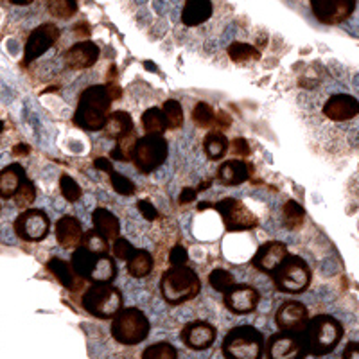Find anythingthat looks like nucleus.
Segmentation results:
<instances>
[{
	"mask_svg": "<svg viewBox=\"0 0 359 359\" xmlns=\"http://www.w3.org/2000/svg\"><path fill=\"white\" fill-rule=\"evenodd\" d=\"M111 95L107 85H92L79 95L72 123L83 131H102L111 114Z\"/></svg>",
	"mask_w": 359,
	"mask_h": 359,
	"instance_id": "1",
	"label": "nucleus"
},
{
	"mask_svg": "<svg viewBox=\"0 0 359 359\" xmlns=\"http://www.w3.org/2000/svg\"><path fill=\"white\" fill-rule=\"evenodd\" d=\"M201 291L200 275L187 264L171 266L160 278V293L169 306H182Z\"/></svg>",
	"mask_w": 359,
	"mask_h": 359,
	"instance_id": "2",
	"label": "nucleus"
},
{
	"mask_svg": "<svg viewBox=\"0 0 359 359\" xmlns=\"http://www.w3.org/2000/svg\"><path fill=\"white\" fill-rule=\"evenodd\" d=\"M343 325L339 320H336L331 314H316L307 323V329L304 332V341H306L307 355H327L331 354L339 341L343 339Z\"/></svg>",
	"mask_w": 359,
	"mask_h": 359,
	"instance_id": "3",
	"label": "nucleus"
},
{
	"mask_svg": "<svg viewBox=\"0 0 359 359\" xmlns=\"http://www.w3.org/2000/svg\"><path fill=\"white\" fill-rule=\"evenodd\" d=\"M266 339L252 325L233 327L221 343V352L226 359H259L264 355Z\"/></svg>",
	"mask_w": 359,
	"mask_h": 359,
	"instance_id": "4",
	"label": "nucleus"
},
{
	"mask_svg": "<svg viewBox=\"0 0 359 359\" xmlns=\"http://www.w3.org/2000/svg\"><path fill=\"white\" fill-rule=\"evenodd\" d=\"M76 273L86 282H114L118 269L114 255L110 253H94L85 246H78L70 257Z\"/></svg>",
	"mask_w": 359,
	"mask_h": 359,
	"instance_id": "5",
	"label": "nucleus"
},
{
	"mask_svg": "<svg viewBox=\"0 0 359 359\" xmlns=\"http://www.w3.org/2000/svg\"><path fill=\"white\" fill-rule=\"evenodd\" d=\"M83 309L94 318L111 320L123 309V293L111 282H92L81 297Z\"/></svg>",
	"mask_w": 359,
	"mask_h": 359,
	"instance_id": "6",
	"label": "nucleus"
},
{
	"mask_svg": "<svg viewBox=\"0 0 359 359\" xmlns=\"http://www.w3.org/2000/svg\"><path fill=\"white\" fill-rule=\"evenodd\" d=\"M151 331V323L146 313L137 307H123L111 318L110 332L111 338L121 345H139L144 339H147Z\"/></svg>",
	"mask_w": 359,
	"mask_h": 359,
	"instance_id": "7",
	"label": "nucleus"
},
{
	"mask_svg": "<svg viewBox=\"0 0 359 359\" xmlns=\"http://www.w3.org/2000/svg\"><path fill=\"white\" fill-rule=\"evenodd\" d=\"M269 277L273 280L275 290L280 291V293L300 294L311 286L313 271H311L309 264H307L300 255L290 253V255L273 269V273L269 275Z\"/></svg>",
	"mask_w": 359,
	"mask_h": 359,
	"instance_id": "8",
	"label": "nucleus"
},
{
	"mask_svg": "<svg viewBox=\"0 0 359 359\" xmlns=\"http://www.w3.org/2000/svg\"><path fill=\"white\" fill-rule=\"evenodd\" d=\"M169 155V144L163 139V135L146 133L144 137H139L137 147H135L133 163L144 175L156 171L162 165Z\"/></svg>",
	"mask_w": 359,
	"mask_h": 359,
	"instance_id": "9",
	"label": "nucleus"
},
{
	"mask_svg": "<svg viewBox=\"0 0 359 359\" xmlns=\"http://www.w3.org/2000/svg\"><path fill=\"white\" fill-rule=\"evenodd\" d=\"M212 208L219 212L226 232H245L259 226V217L236 198H224L217 203H212Z\"/></svg>",
	"mask_w": 359,
	"mask_h": 359,
	"instance_id": "10",
	"label": "nucleus"
},
{
	"mask_svg": "<svg viewBox=\"0 0 359 359\" xmlns=\"http://www.w3.org/2000/svg\"><path fill=\"white\" fill-rule=\"evenodd\" d=\"M13 230L18 239L25 243H40L49 236L50 219L41 208H25L13 223Z\"/></svg>",
	"mask_w": 359,
	"mask_h": 359,
	"instance_id": "11",
	"label": "nucleus"
},
{
	"mask_svg": "<svg viewBox=\"0 0 359 359\" xmlns=\"http://www.w3.org/2000/svg\"><path fill=\"white\" fill-rule=\"evenodd\" d=\"M307 348L304 334L278 331L271 334L266 341L264 358L268 359H298L306 358Z\"/></svg>",
	"mask_w": 359,
	"mask_h": 359,
	"instance_id": "12",
	"label": "nucleus"
},
{
	"mask_svg": "<svg viewBox=\"0 0 359 359\" xmlns=\"http://www.w3.org/2000/svg\"><path fill=\"white\" fill-rule=\"evenodd\" d=\"M60 27L54 25L53 22H47V24H41L34 29L33 33L29 34L27 41H25L24 47V62L22 65H29V63H33L34 60L45 54L47 50L60 40Z\"/></svg>",
	"mask_w": 359,
	"mask_h": 359,
	"instance_id": "13",
	"label": "nucleus"
},
{
	"mask_svg": "<svg viewBox=\"0 0 359 359\" xmlns=\"http://www.w3.org/2000/svg\"><path fill=\"white\" fill-rule=\"evenodd\" d=\"M311 316L307 307L298 300H286L278 306L277 313H275V325L278 331L297 332V334H304L307 329Z\"/></svg>",
	"mask_w": 359,
	"mask_h": 359,
	"instance_id": "14",
	"label": "nucleus"
},
{
	"mask_svg": "<svg viewBox=\"0 0 359 359\" xmlns=\"http://www.w3.org/2000/svg\"><path fill=\"white\" fill-rule=\"evenodd\" d=\"M261 302V293L250 284H233L223 293L224 307L232 314H250L257 311Z\"/></svg>",
	"mask_w": 359,
	"mask_h": 359,
	"instance_id": "15",
	"label": "nucleus"
},
{
	"mask_svg": "<svg viewBox=\"0 0 359 359\" xmlns=\"http://www.w3.org/2000/svg\"><path fill=\"white\" fill-rule=\"evenodd\" d=\"M355 2L358 0H311V9L322 24L338 25L354 13Z\"/></svg>",
	"mask_w": 359,
	"mask_h": 359,
	"instance_id": "16",
	"label": "nucleus"
},
{
	"mask_svg": "<svg viewBox=\"0 0 359 359\" xmlns=\"http://www.w3.org/2000/svg\"><path fill=\"white\" fill-rule=\"evenodd\" d=\"M217 336V329L212 323L205 322V320H194V322L185 323L180 339L185 347L191 351H207L214 345Z\"/></svg>",
	"mask_w": 359,
	"mask_h": 359,
	"instance_id": "17",
	"label": "nucleus"
},
{
	"mask_svg": "<svg viewBox=\"0 0 359 359\" xmlns=\"http://www.w3.org/2000/svg\"><path fill=\"white\" fill-rule=\"evenodd\" d=\"M290 255V250L282 241H266L253 253L252 266L266 275L273 273V269Z\"/></svg>",
	"mask_w": 359,
	"mask_h": 359,
	"instance_id": "18",
	"label": "nucleus"
},
{
	"mask_svg": "<svg viewBox=\"0 0 359 359\" xmlns=\"http://www.w3.org/2000/svg\"><path fill=\"white\" fill-rule=\"evenodd\" d=\"M101 49L99 45L92 40H83L79 43H74L65 53V65L70 70H86L94 67L99 60Z\"/></svg>",
	"mask_w": 359,
	"mask_h": 359,
	"instance_id": "19",
	"label": "nucleus"
},
{
	"mask_svg": "<svg viewBox=\"0 0 359 359\" xmlns=\"http://www.w3.org/2000/svg\"><path fill=\"white\" fill-rule=\"evenodd\" d=\"M323 115L331 118L334 123H343V121H352L359 115V101L354 95L348 94H336L327 99L323 104Z\"/></svg>",
	"mask_w": 359,
	"mask_h": 359,
	"instance_id": "20",
	"label": "nucleus"
},
{
	"mask_svg": "<svg viewBox=\"0 0 359 359\" xmlns=\"http://www.w3.org/2000/svg\"><path fill=\"white\" fill-rule=\"evenodd\" d=\"M54 233H56L57 245L62 246L63 250H76L78 246H81L83 236H85L78 217L69 216V214L56 221Z\"/></svg>",
	"mask_w": 359,
	"mask_h": 359,
	"instance_id": "21",
	"label": "nucleus"
},
{
	"mask_svg": "<svg viewBox=\"0 0 359 359\" xmlns=\"http://www.w3.org/2000/svg\"><path fill=\"white\" fill-rule=\"evenodd\" d=\"M253 175L252 163L246 162L245 158H236V160H226L219 165L216 172V180L223 185H230V187H236V185H241L245 182H248L250 176Z\"/></svg>",
	"mask_w": 359,
	"mask_h": 359,
	"instance_id": "22",
	"label": "nucleus"
},
{
	"mask_svg": "<svg viewBox=\"0 0 359 359\" xmlns=\"http://www.w3.org/2000/svg\"><path fill=\"white\" fill-rule=\"evenodd\" d=\"M47 269H49L50 273L54 275L60 284H62L65 290L69 291H81L85 290V278L79 277L76 273V269H74L72 262L70 261H63L60 257H53L49 262H47Z\"/></svg>",
	"mask_w": 359,
	"mask_h": 359,
	"instance_id": "23",
	"label": "nucleus"
},
{
	"mask_svg": "<svg viewBox=\"0 0 359 359\" xmlns=\"http://www.w3.org/2000/svg\"><path fill=\"white\" fill-rule=\"evenodd\" d=\"M212 11L214 6L210 0H185L184 9H182V22L187 27H196L212 17Z\"/></svg>",
	"mask_w": 359,
	"mask_h": 359,
	"instance_id": "24",
	"label": "nucleus"
},
{
	"mask_svg": "<svg viewBox=\"0 0 359 359\" xmlns=\"http://www.w3.org/2000/svg\"><path fill=\"white\" fill-rule=\"evenodd\" d=\"M25 178H27L25 169L22 168L20 163L15 162L6 165L0 171V196H2V200H11L15 196V192L24 184Z\"/></svg>",
	"mask_w": 359,
	"mask_h": 359,
	"instance_id": "25",
	"label": "nucleus"
},
{
	"mask_svg": "<svg viewBox=\"0 0 359 359\" xmlns=\"http://www.w3.org/2000/svg\"><path fill=\"white\" fill-rule=\"evenodd\" d=\"M92 223H94V229H97L111 243L121 236V223H118L117 216L114 212H110L108 208H95L94 214H92Z\"/></svg>",
	"mask_w": 359,
	"mask_h": 359,
	"instance_id": "26",
	"label": "nucleus"
},
{
	"mask_svg": "<svg viewBox=\"0 0 359 359\" xmlns=\"http://www.w3.org/2000/svg\"><path fill=\"white\" fill-rule=\"evenodd\" d=\"M133 130L135 128H133V118H131V115L124 110H115L111 111L110 117H108L107 126L102 128V133H104L107 139L117 140Z\"/></svg>",
	"mask_w": 359,
	"mask_h": 359,
	"instance_id": "27",
	"label": "nucleus"
},
{
	"mask_svg": "<svg viewBox=\"0 0 359 359\" xmlns=\"http://www.w3.org/2000/svg\"><path fill=\"white\" fill-rule=\"evenodd\" d=\"M230 149L229 139L224 137L223 131L210 130L203 139V151L208 160H221Z\"/></svg>",
	"mask_w": 359,
	"mask_h": 359,
	"instance_id": "28",
	"label": "nucleus"
},
{
	"mask_svg": "<svg viewBox=\"0 0 359 359\" xmlns=\"http://www.w3.org/2000/svg\"><path fill=\"white\" fill-rule=\"evenodd\" d=\"M153 255L147 250L137 248V252L130 257V261H126V271L128 275H131L133 278H144L153 271Z\"/></svg>",
	"mask_w": 359,
	"mask_h": 359,
	"instance_id": "29",
	"label": "nucleus"
},
{
	"mask_svg": "<svg viewBox=\"0 0 359 359\" xmlns=\"http://www.w3.org/2000/svg\"><path fill=\"white\" fill-rule=\"evenodd\" d=\"M304 221H306V210L302 205L294 200H287L282 207V224L291 232H297L304 226Z\"/></svg>",
	"mask_w": 359,
	"mask_h": 359,
	"instance_id": "30",
	"label": "nucleus"
},
{
	"mask_svg": "<svg viewBox=\"0 0 359 359\" xmlns=\"http://www.w3.org/2000/svg\"><path fill=\"white\" fill-rule=\"evenodd\" d=\"M140 123H142V128L146 133L163 135L169 130L168 118H165V114H163L162 108H147L142 114V117H140Z\"/></svg>",
	"mask_w": 359,
	"mask_h": 359,
	"instance_id": "31",
	"label": "nucleus"
},
{
	"mask_svg": "<svg viewBox=\"0 0 359 359\" xmlns=\"http://www.w3.org/2000/svg\"><path fill=\"white\" fill-rule=\"evenodd\" d=\"M137 140H139V137H137L135 130L115 140V147L110 151V158L117 160V162H133Z\"/></svg>",
	"mask_w": 359,
	"mask_h": 359,
	"instance_id": "32",
	"label": "nucleus"
},
{
	"mask_svg": "<svg viewBox=\"0 0 359 359\" xmlns=\"http://www.w3.org/2000/svg\"><path fill=\"white\" fill-rule=\"evenodd\" d=\"M226 53L233 63H250L261 60V50L255 45L243 43V41H232L226 47Z\"/></svg>",
	"mask_w": 359,
	"mask_h": 359,
	"instance_id": "33",
	"label": "nucleus"
},
{
	"mask_svg": "<svg viewBox=\"0 0 359 359\" xmlns=\"http://www.w3.org/2000/svg\"><path fill=\"white\" fill-rule=\"evenodd\" d=\"M110 243H111L110 239L102 236L97 229H92L85 232L81 246H85L86 250H90V252H94V253H110L111 252Z\"/></svg>",
	"mask_w": 359,
	"mask_h": 359,
	"instance_id": "34",
	"label": "nucleus"
},
{
	"mask_svg": "<svg viewBox=\"0 0 359 359\" xmlns=\"http://www.w3.org/2000/svg\"><path fill=\"white\" fill-rule=\"evenodd\" d=\"M47 9L54 18L69 20L78 13V0H47Z\"/></svg>",
	"mask_w": 359,
	"mask_h": 359,
	"instance_id": "35",
	"label": "nucleus"
},
{
	"mask_svg": "<svg viewBox=\"0 0 359 359\" xmlns=\"http://www.w3.org/2000/svg\"><path fill=\"white\" fill-rule=\"evenodd\" d=\"M208 284H210V287H212L214 291H217V293H224V291H229L230 287L236 284V277L230 273L229 269L216 268L210 271V275H208Z\"/></svg>",
	"mask_w": 359,
	"mask_h": 359,
	"instance_id": "36",
	"label": "nucleus"
},
{
	"mask_svg": "<svg viewBox=\"0 0 359 359\" xmlns=\"http://www.w3.org/2000/svg\"><path fill=\"white\" fill-rule=\"evenodd\" d=\"M192 121L196 123V126L203 128V130H212L214 121H216V111L208 102L201 101L192 110Z\"/></svg>",
	"mask_w": 359,
	"mask_h": 359,
	"instance_id": "37",
	"label": "nucleus"
},
{
	"mask_svg": "<svg viewBox=\"0 0 359 359\" xmlns=\"http://www.w3.org/2000/svg\"><path fill=\"white\" fill-rule=\"evenodd\" d=\"M11 200L15 201V207L20 208V210H25V208L31 207V203H34V200H36V187H34L33 182L25 178L24 184L15 192V196Z\"/></svg>",
	"mask_w": 359,
	"mask_h": 359,
	"instance_id": "38",
	"label": "nucleus"
},
{
	"mask_svg": "<svg viewBox=\"0 0 359 359\" xmlns=\"http://www.w3.org/2000/svg\"><path fill=\"white\" fill-rule=\"evenodd\" d=\"M162 110L165 114V118H168L169 130H178V128L184 126V110H182V104L176 99H168L163 102Z\"/></svg>",
	"mask_w": 359,
	"mask_h": 359,
	"instance_id": "39",
	"label": "nucleus"
},
{
	"mask_svg": "<svg viewBox=\"0 0 359 359\" xmlns=\"http://www.w3.org/2000/svg\"><path fill=\"white\" fill-rule=\"evenodd\" d=\"M144 359H175L178 358V351L168 341L153 343L142 352Z\"/></svg>",
	"mask_w": 359,
	"mask_h": 359,
	"instance_id": "40",
	"label": "nucleus"
},
{
	"mask_svg": "<svg viewBox=\"0 0 359 359\" xmlns=\"http://www.w3.org/2000/svg\"><path fill=\"white\" fill-rule=\"evenodd\" d=\"M60 191H62V196L65 198L67 201H70V203L78 201L83 194V191H81V187H79L78 182H76V180L69 175L60 176Z\"/></svg>",
	"mask_w": 359,
	"mask_h": 359,
	"instance_id": "41",
	"label": "nucleus"
},
{
	"mask_svg": "<svg viewBox=\"0 0 359 359\" xmlns=\"http://www.w3.org/2000/svg\"><path fill=\"white\" fill-rule=\"evenodd\" d=\"M110 184L111 187H114V191L117 192V194H121V196H133L135 194V184L131 182L128 176L121 175V172L114 171L110 175Z\"/></svg>",
	"mask_w": 359,
	"mask_h": 359,
	"instance_id": "42",
	"label": "nucleus"
},
{
	"mask_svg": "<svg viewBox=\"0 0 359 359\" xmlns=\"http://www.w3.org/2000/svg\"><path fill=\"white\" fill-rule=\"evenodd\" d=\"M137 252L133 245L128 241L126 237L118 236L114 243H111V255H114L117 261H130V257Z\"/></svg>",
	"mask_w": 359,
	"mask_h": 359,
	"instance_id": "43",
	"label": "nucleus"
},
{
	"mask_svg": "<svg viewBox=\"0 0 359 359\" xmlns=\"http://www.w3.org/2000/svg\"><path fill=\"white\" fill-rule=\"evenodd\" d=\"M230 153H232L236 158H248L252 149H250V144L248 140L243 139V137H237L230 142Z\"/></svg>",
	"mask_w": 359,
	"mask_h": 359,
	"instance_id": "44",
	"label": "nucleus"
},
{
	"mask_svg": "<svg viewBox=\"0 0 359 359\" xmlns=\"http://www.w3.org/2000/svg\"><path fill=\"white\" fill-rule=\"evenodd\" d=\"M137 208H139V212L142 214L146 221H156L160 217V212L149 200H139L137 201Z\"/></svg>",
	"mask_w": 359,
	"mask_h": 359,
	"instance_id": "45",
	"label": "nucleus"
},
{
	"mask_svg": "<svg viewBox=\"0 0 359 359\" xmlns=\"http://www.w3.org/2000/svg\"><path fill=\"white\" fill-rule=\"evenodd\" d=\"M187 261H189L187 248H185V246H182V245L172 246V250L169 252V262H171V266L187 264Z\"/></svg>",
	"mask_w": 359,
	"mask_h": 359,
	"instance_id": "46",
	"label": "nucleus"
},
{
	"mask_svg": "<svg viewBox=\"0 0 359 359\" xmlns=\"http://www.w3.org/2000/svg\"><path fill=\"white\" fill-rule=\"evenodd\" d=\"M230 126H232V115H229L226 111H223V110H217L216 111V121H214L212 130L226 131Z\"/></svg>",
	"mask_w": 359,
	"mask_h": 359,
	"instance_id": "47",
	"label": "nucleus"
},
{
	"mask_svg": "<svg viewBox=\"0 0 359 359\" xmlns=\"http://www.w3.org/2000/svg\"><path fill=\"white\" fill-rule=\"evenodd\" d=\"M114 160L111 158H107V156H97V158L94 160V168L97 169V171H104L108 172V175H111L114 172Z\"/></svg>",
	"mask_w": 359,
	"mask_h": 359,
	"instance_id": "48",
	"label": "nucleus"
},
{
	"mask_svg": "<svg viewBox=\"0 0 359 359\" xmlns=\"http://www.w3.org/2000/svg\"><path fill=\"white\" fill-rule=\"evenodd\" d=\"M72 31H74V34H76V36L83 38V40H88L90 34H92V27H90L88 22H85V20L78 22V24L72 27Z\"/></svg>",
	"mask_w": 359,
	"mask_h": 359,
	"instance_id": "49",
	"label": "nucleus"
},
{
	"mask_svg": "<svg viewBox=\"0 0 359 359\" xmlns=\"http://www.w3.org/2000/svg\"><path fill=\"white\" fill-rule=\"evenodd\" d=\"M196 198H198V189L185 187L184 191H182V194H180V198H178V203H180V205H187V203H192V201L196 200Z\"/></svg>",
	"mask_w": 359,
	"mask_h": 359,
	"instance_id": "50",
	"label": "nucleus"
},
{
	"mask_svg": "<svg viewBox=\"0 0 359 359\" xmlns=\"http://www.w3.org/2000/svg\"><path fill=\"white\" fill-rule=\"evenodd\" d=\"M341 358H345V359H359V343H355V341L347 343V347H345V351H343Z\"/></svg>",
	"mask_w": 359,
	"mask_h": 359,
	"instance_id": "51",
	"label": "nucleus"
},
{
	"mask_svg": "<svg viewBox=\"0 0 359 359\" xmlns=\"http://www.w3.org/2000/svg\"><path fill=\"white\" fill-rule=\"evenodd\" d=\"M104 85H107L108 94L111 95V99H114V101L121 99V95H123V90H121V86L117 85V81H107Z\"/></svg>",
	"mask_w": 359,
	"mask_h": 359,
	"instance_id": "52",
	"label": "nucleus"
},
{
	"mask_svg": "<svg viewBox=\"0 0 359 359\" xmlns=\"http://www.w3.org/2000/svg\"><path fill=\"white\" fill-rule=\"evenodd\" d=\"M29 153H31V146H27V144H17L13 147V155L15 156H29Z\"/></svg>",
	"mask_w": 359,
	"mask_h": 359,
	"instance_id": "53",
	"label": "nucleus"
},
{
	"mask_svg": "<svg viewBox=\"0 0 359 359\" xmlns=\"http://www.w3.org/2000/svg\"><path fill=\"white\" fill-rule=\"evenodd\" d=\"M115 79H117V67L110 65V69H108V81H115Z\"/></svg>",
	"mask_w": 359,
	"mask_h": 359,
	"instance_id": "54",
	"label": "nucleus"
},
{
	"mask_svg": "<svg viewBox=\"0 0 359 359\" xmlns=\"http://www.w3.org/2000/svg\"><path fill=\"white\" fill-rule=\"evenodd\" d=\"M210 185H212V180H205V182H201L196 189H198V192H203V191H207Z\"/></svg>",
	"mask_w": 359,
	"mask_h": 359,
	"instance_id": "55",
	"label": "nucleus"
},
{
	"mask_svg": "<svg viewBox=\"0 0 359 359\" xmlns=\"http://www.w3.org/2000/svg\"><path fill=\"white\" fill-rule=\"evenodd\" d=\"M13 6H29V4H33L34 0H9Z\"/></svg>",
	"mask_w": 359,
	"mask_h": 359,
	"instance_id": "56",
	"label": "nucleus"
},
{
	"mask_svg": "<svg viewBox=\"0 0 359 359\" xmlns=\"http://www.w3.org/2000/svg\"><path fill=\"white\" fill-rule=\"evenodd\" d=\"M144 69H147V70H153V72H158V67H155V65H153L151 62H144Z\"/></svg>",
	"mask_w": 359,
	"mask_h": 359,
	"instance_id": "57",
	"label": "nucleus"
},
{
	"mask_svg": "<svg viewBox=\"0 0 359 359\" xmlns=\"http://www.w3.org/2000/svg\"><path fill=\"white\" fill-rule=\"evenodd\" d=\"M137 2H139V4H142V2H144V0H137Z\"/></svg>",
	"mask_w": 359,
	"mask_h": 359,
	"instance_id": "58",
	"label": "nucleus"
}]
</instances>
